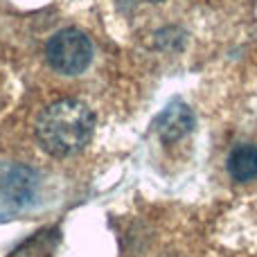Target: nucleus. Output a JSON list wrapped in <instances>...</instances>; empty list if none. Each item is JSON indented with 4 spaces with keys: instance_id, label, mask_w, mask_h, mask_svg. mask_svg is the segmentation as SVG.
Masks as SVG:
<instances>
[{
    "instance_id": "f257e3e1",
    "label": "nucleus",
    "mask_w": 257,
    "mask_h": 257,
    "mask_svg": "<svg viewBox=\"0 0 257 257\" xmlns=\"http://www.w3.org/2000/svg\"><path fill=\"white\" fill-rule=\"evenodd\" d=\"M95 117L84 102L61 99L48 106L36 120V138L50 156L66 158L81 151L93 138Z\"/></svg>"
},
{
    "instance_id": "f03ea898",
    "label": "nucleus",
    "mask_w": 257,
    "mask_h": 257,
    "mask_svg": "<svg viewBox=\"0 0 257 257\" xmlns=\"http://www.w3.org/2000/svg\"><path fill=\"white\" fill-rule=\"evenodd\" d=\"M48 61L61 75H79L93 59V43L79 30H61L48 43Z\"/></svg>"
},
{
    "instance_id": "7ed1b4c3",
    "label": "nucleus",
    "mask_w": 257,
    "mask_h": 257,
    "mask_svg": "<svg viewBox=\"0 0 257 257\" xmlns=\"http://www.w3.org/2000/svg\"><path fill=\"white\" fill-rule=\"evenodd\" d=\"M156 133L163 138L165 142H176L185 138L187 133L194 128V115H192L190 106L183 102H172L167 108H163L158 117H156Z\"/></svg>"
},
{
    "instance_id": "20e7f679",
    "label": "nucleus",
    "mask_w": 257,
    "mask_h": 257,
    "mask_svg": "<svg viewBox=\"0 0 257 257\" xmlns=\"http://www.w3.org/2000/svg\"><path fill=\"white\" fill-rule=\"evenodd\" d=\"M228 172L235 181H257V145H239L228 158Z\"/></svg>"
}]
</instances>
